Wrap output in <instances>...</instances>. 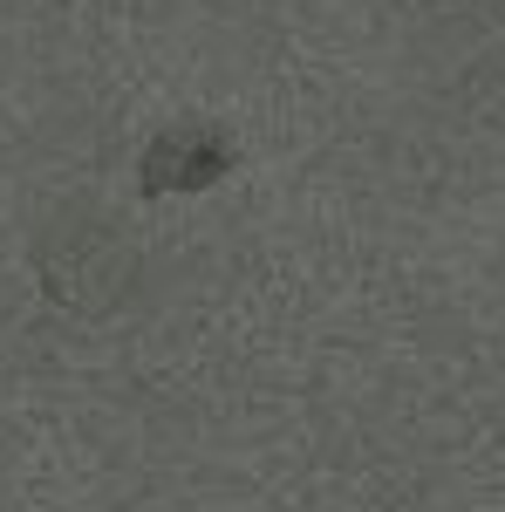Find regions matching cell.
Instances as JSON below:
<instances>
[{"label":"cell","instance_id":"7a4b0ae2","mask_svg":"<svg viewBox=\"0 0 505 512\" xmlns=\"http://www.w3.org/2000/svg\"><path fill=\"white\" fill-rule=\"evenodd\" d=\"M246 151L233 144V130L226 123H205V117H178L164 123L151 144H144V158H137V192L144 198H171V192H212V185H226Z\"/></svg>","mask_w":505,"mask_h":512},{"label":"cell","instance_id":"6da1fadb","mask_svg":"<svg viewBox=\"0 0 505 512\" xmlns=\"http://www.w3.org/2000/svg\"><path fill=\"white\" fill-rule=\"evenodd\" d=\"M35 274L48 287L55 308L69 315H110L123 308V294L137 287V246L117 219L103 212H62L48 233L35 239Z\"/></svg>","mask_w":505,"mask_h":512}]
</instances>
